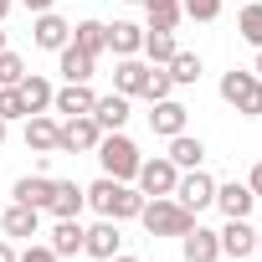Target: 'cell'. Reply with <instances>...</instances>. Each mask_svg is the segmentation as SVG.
<instances>
[{"mask_svg": "<svg viewBox=\"0 0 262 262\" xmlns=\"http://www.w3.org/2000/svg\"><path fill=\"white\" fill-rule=\"evenodd\" d=\"M88 190V211L93 216H108V221H139V211H144V195H139V185H128V180H108V175H98L93 185H82Z\"/></svg>", "mask_w": 262, "mask_h": 262, "instance_id": "6da1fadb", "label": "cell"}, {"mask_svg": "<svg viewBox=\"0 0 262 262\" xmlns=\"http://www.w3.org/2000/svg\"><path fill=\"white\" fill-rule=\"evenodd\" d=\"M93 160L103 165V175H108V180H128V185H134V175H139V160H144V155H139V144L128 139L123 128H113V134H103V139H98Z\"/></svg>", "mask_w": 262, "mask_h": 262, "instance_id": "7a4b0ae2", "label": "cell"}, {"mask_svg": "<svg viewBox=\"0 0 262 262\" xmlns=\"http://www.w3.org/2000/svg\"><path fill=\"white\" fill-rule=\"evenodd\" d=\"M139 221H144V231H149V236H185L201 216H190L175 195H149V201H144V211H139Z\"/></svg>", "mask_w": 262, "mask_h": 262, "instance_id": "3957f363", "label": "cell"}, {"mask_svg": "<svg viewBox=\"0 0 262 262\" xmlns=\"http://www.w3.org/2000/svg\"><path fill=\"white\" fill-rule=\"evenodd\" d=\"M221 98L242 113V118H262V77L252 67H231L221 72Z\"/></svg>", "mask_w": 262, "mask_h": 262, "instance_id": "277c9868", "label": "cell"}, {"mask_svg": "<svg viewBox=\"0 0 262 262\" xmlns=\"http://www.w3.org/2000/svg\"><path fill=\"white\" fill-rule=\"evenodd\" d=\"M103 139V128L93 113H77V118H62V134H57V155H93Z\"/></svg>", "mask_w": 262, "mask_h": 262, "instance_id": "5b68a950", "label": "cell"}, {"mask_svg": "<svg viewBox=\"0 0 262 262\" xmlns=\"http://www.w3.org/2000/svg\"><path fill=\"white\" fill-rule=\"evenodd\" d=\"M175 180H180V170H175V160H170V155L139 160L134 185H139V195H144V201H149V195H175Z\"/></svg>", "mask_w": 262, "mask_h": 262, "instance_id": "8992f818", "label": "cell"}, {"mask_svg": "<svg viewBox=\"0 0 262 262\" xmlns=\"http://www.w3.org/2000/svg\"><path fill=\"white\" fill-rule=\"evenodd\" d=\"M175 201H180L190 216H201V211L216 201V180L206 175V165H201V170H180V180H175Z\"/></svg>", "mask_w": 262, "mask_h": 262, "instance_id": "52a82bcc", "label": "cell"}, {"mask_svg": "<svg viewBox=\"0 0 262 262\" xmlns=\"http://www.w3.org/2000/svg\"><path fill=\"white\" fill-rule=\"evenodd\" d=\"M216 236H221V257H231V262L257 257V226H252L247 216H226V226H221Z\"/></svg>", "mask_w": 262, "mask_h": 262, "instance_id": "ba28073f", "label": "cell"}, {"mask_svg": "<svg viewBox=\"0 0 262 262\" xmlns=\"http://www.w3.org/2000/svg\"><path fill=\"white\" fill-rule=\"evenodd\" d=\"M118 252H123V231H118V221L98 216V221L82 231V257H98V262H108V257H118Z\"/></svg>", "mask_w": 262, "mask_h": 262, "instance_id": "9c48e42d", "label": "cell"}, {"mask_svg": "<svg viewBox=\"0 0 262 262\" xmlns=\"http://www.w3.org/2000/svg\"><path fill=\"white\" fill-rule=\"evenodd\" d=\"M67 41H72V21H67V16H57V11L31 16V47H41V52H62Z\"/></svg>", "mask_w": 262, "mask_h": 262, "instance_id": "30bf717a", "label": "cell"}, {"mask_svg": "<svg viewBox=\"0 0 262 262\" xmlns=\"http://www.w3.org/2000/svg\"><path fill=\"white\" fill-rule=\"evenodd\" d=\"M57 134H62V118H52V113H26L21 139H26L31 155H57Z\"/></svg>", "mask_w": 262, "mask_h": 262, "instance_id": "8fae6325", "label": "cell"}, {"mask_svg": "<svg viewBox=\"0 0 262 262\" xmlns=\"http://www.w3.org/2000/svg\"><path fill=\"white\" fill-rule=\"evenodd\" d=\"M144 82H149V62L144 57H113V93L144 98Z\"/></svg>", "mask_w": 262, "mask_h": 262, "instance_id": "7c38bea8", "label": "cell"}, {"mask_svg": "<svg viewBox=\"0 0 262 262\" xmlns=\"http://www.w3.org/2000/svg\"><path fill=\"white\" fill-rule=\"evenodd\" d=\"M185 118H190V108H185L180 98H160V103H149V128H155L160 139L185 134Z\"/></svg>", "mask_w": 262, "mask_h": 262, "instance_id": "4fadbf2b", "label": "cell"}, {"mask_svg": "<svg viewBox=\"0 0 262 262\" xmlns=\"http://www.w3.org/2000/svg\"><path fill=\"white\" fill-rule=\"evenodd\" d=\"M221 216H252V206H257V195H252V185L247 180H216V201H211Z\"/></svg>", "mask_w": 262, "mask_h": 262, "instance_id": "5bb4252c", "label": "cell"}, {"mask_svg": "<svg viewBox=\"0 0 262 262\" xmlns=\"http://www.w3.org/2000/svg\"><path fill=\"white\" fill-rule=\"evenodd\" d=\"M0 231H6V236H21V242H31V236H41V211H36V206L11 201L6 211H0Z\"/></svg>", "mask_w": 262, "mask_h": 262, "instance_id": "9a60e30c", "label": "cell"}, {"mask_svg": "<svg viewBox=\"0 0 262 262\" xmlns=\"http://www.w3.org/2000/svg\"><path fill=\"white\" fill-rule=\"evenodd\" d=\"M93 103H98V93H93L88 82H62V88L52 93V113H62V118L93 113Z\"/></svg>", "mask_w": 262, "mask_h": 262, "instance_id": "2e32d148", "label": "cell"}, {"mask_svg": "<svg viewBox=\"0 0 262 262\" xmlns=\"http://www.w3.org/2000/svg\"><path fill=\"white\" fill-rule=\"evenodd\" d=\"M180 257H185V262H216V257H221V236L195 221V226L180 236Z\"/></svg>", "mask_w": 262, "mask_h": 262, "instance_id": "e0dca14e", "label": "cell"}, {"mask_svg": "<svg viewBox=\"0 0 262 262\" xmlns=\"http://www.w3.org/2000/svg\"><path fill=\"white\" fill-rule=\"evenodd\" d=\"M82 231H88V226H82L77 216H52V242H47V247H52L57 257H82Z\"/></svg>", "mask_w": 262, "mask_h": 262, "instance_id": "ac0fdd59", "label": "cell"}, {"mask_svg": "<svg viewBox=\"0 0 262 262\" xmlns=\"http://www.w3.org/2000/svg\"><path fill=\"white\" fill-rule=\"evenodd\" d=\"M52 185H57V180H52V175H41V170H36V175H21V180L11 185V201L47 211V201H52Z\"/></svg>", "mask_w": 262, "mask_h": 262, "instance_id": "d6986e66", "label": "cell"}, {"mask_svg": "<svg viewBox=\"0 0 262 262\" xmlns=\"http://www.w3.org/2000/svg\"><path fill=\"white\" fill-rule=\"evenodd\" d=\"M47 211H52V216H82V211H88V190H82L77 180H57Z\"/></svg>", "mask_w": 262, "mask_h": 262, "instance_id": "ffe728a7", "label": "cell"}, {"mask_svg": "<svg viewBox=\"0 0 262 262\" xmlns=\"http://www.w3.org/2000/svg\"><path fill=\"white\" fill-rule=\"evenodd\" d=\"M128 113H134V108H128V98H123V93H103V98L93 103V118H98V128H103V134L123 128V123H128Z\"/></svg>", "mask_w": 262, "mask_h": 262, "instance_id": "44dd1931", "label": "cell"}, {"mask_svg": "<svg viewBox=\"0 0 262 262\" xmlns=\"http://www.w3.org/2000/svg\"><path fill=\"white\" fill-rule=\"evenodd\" d=\"M72 47H77V52H88V57L98 62V57L108 52V21H93V16H88V21H77V26H72Z\"/></svg>", "mask_w": 262, "mask_h": 262, "instance_id": "7402d4cb", "label": "cell"}, {"mask_svg": "<svg viewBox=\"0 0 262 262\" xmlns=\"http://www.w3.org/2000/svg\"><path fill=\"white\" fill-rule=\"evenodd\" d=\"M139 47H144V26L139 21H113L108 26V52L113 57H139Z\"/></svg>", "mask_w": 262, "mask_h": 262, "instance_id": "603a6c76", "label": "cell"}, {"mask_svg": "<svg viewBox=\"0 0 262 262\" xmlns=\"http://www.w3.org/2000/svg\"><path fill=\"white\" fill-rule=\"evenodd\" d=\"M93 67H98V62H93L88 52H77L72 41L57 52V72H62V82H93Z\"/></svg>", "mask_w": 262, "mask_h": 262, "instance_id": "cb8c5ba5", "label": "cell"}, {"mask_svg": "<svg viewBox=\"0 0 262 262\" xmlns=\"http://www.w3.org/2000/svg\"><path fill=\"white\" fill-rule=\"evenodd\" d=\"M170 160H175V170H201V165H206V144L185 128V134L170 139Z\"/></svg>", "mask_w": 262, "mask_h": 262, "instance_id": "d4e9b609", "label": "cell"}, {"mask_svg": "<svg viewBox=\"0 0 262 262\" xmlns=\"http://www.w3.org/2000/svg\"><path fill=\"white\" fill-rule=\"evenodd\" d=\"M175 52H180L175 31H149V26H144V47H139V57H144L149 67H165V62H170Z\"/></svg>", "mask_w": 262, "mask_h": 262, "instance_id": "484cf974", "label": "cell"}, {"mask_svg": "<svg viewBox=\"0 0 262 262\" xmlns=\"http://www.w3.org/2000/svg\"><path fill=\"white\" fill-rule=\"evenodd\" d=\"M16 88H21V98H26V108H31V113H52V93H57V88H52L41 72H26Z\"/></svg>", "mask_w": 262, "mask_h": 262, "instance_id": "4316f807", "label": "cell"}, {"mask_svg": "<svg viewBox=\"0 0 262 262\" xmlns=\"http://www.w3.org/2000/svg\"><path fill=\"white\" fill-rule=\"evenodd\" d=\"M236 36L257 52L262 47V0H247V6H236Z\"/></svg>", "mask_w": 262, "mask_h": 262, "instance_id": "83f0119b", "label": "cell"}, {"mask_svg": "<svg viewBox=\"0 0 262 262\" xmlns=\"http://www.w3.org/2000/svg\"><path fill=\"white\" fill-rule=\"evenodd\" d=\"M165 72H170L175 88H195V82H201V57H195V52H175V57L165 62Z\"/></svg>", "mask_w": 262, "mask_h": 262, "instance_id": "f1b7e54d", "label": "cell"}, {"mask_svg": "<svg viewBox=\"0 0 262 262\" xmlns=\"http://www.w3.org/2000/svg\"><path fill=\"white\" fill-rule=\"evenodd\" d=\"M180 21H185L180 0H165V6H144V26H149V31H175Z\"/></svg>", "mask_w": 262, "mask_h": 262, "instance_id": "f546056e", "label": "cell"}, {"mask_svg": "<svg viewBox=\"0 0 262 262\" xmlns=\"http://www.w3.org/2000/svg\"><path fill=\"white\" fill-rule=\"evenodd\" d=\"M221 6H226V0H180L185 21H201V26H211V21L221 16Z\"/></svg>", "mask_w": 262, "mask_h": 262, "instance_id": "4dcf8cb0", "label": "cell"}, {"mask_svg": "<svg viewBox=\"0 0 262 262\" xmlns=\"http://www.w3.org/2000/svg\"><path fill=\"white\" fill-rule=\"evenodd\" d=\"M21 77H26V57L6 47V52H0V88H16Z\"/></svg>", "mask_w": 262, "mask_h": 262, "instance_id": "1f68e13d", "label": "cell"}, {"mask_svg": "<svg viewBox=\"0 0 262 262\" xmlns=\"http://www.w3.org/2000/svg\"><path fill=\"white\" fill-rule=\"evenodd\" d=\"M26 113H31V108H26L21 88H0V118H6V123H16V118H21V123H26Z\"/></svg>", "mask_w": 262, "mask_h": 262, "instance_id": "d6a6232c", "label": "cell"}, {"mask_svg": "<svg viewBox=\"0 0 262 262\" xmlns=\"http://www.w3.org/2000/svg\"><path fill=\"white\" fill-rule=\"evenodd\" d=\"M144 98H149V103H160V98H175V82H170V72H165V67H149Z\"/></svg>", "mask_w": 262, "mask_h": 262, "instance_id": "836d02e7", "label": "cell"}, {"mask_svg": "<svg viewBox=\"0 0 262 262\" xmlns=\"http://www.w3.org/2000/svg\"><path fill=\"white\" fill-rule=\"evenodd\" d=\"M16 262H62V257H57V252H52L47 242H31L26 252H16Z\"/></svg>", "mask_w": 262, "mask_h": 262, "instance_id": "e575fe53", "label": "cell"}, {"mask_svg": "<svg viewBox=\"0 0 262 262\" xmlns=\"http://www.w3.org/2000/svg\"><path fill=\"white\" fill-rule=\"evenodd\" d=\"M247 185H252V195H257V201H262V160H257V165H252V175H247Z\"/></svg>", "mask_w": 262, "mask_h": 262, "instance_id": "d590c367", "label": "cell"}, {"mask_svg": "<svg viewBox=\"0 0 262 262\" xmlns=\"http://www.w3.org/2000/svg\"><path fill=\"white\" fill-rule=\"evenodd\" d=\"M16 6H26L31 16H41V11H52V6H57V0H16Z\"/></svg>", "mask_w": 262, "mask_h": 262, "instance_id": "8d00e7d4", "label": "cell"}, {"mask_svg": "<svg viewBox=\"0 0 262 262\" xmlns=\"http://www.w3.org/2000/svg\"><path fill=\"white\" fill-rule=\"evenodd\" d=\"M0 262H16V247H11V236H0Z\"/></svg>", "mask_w": 262, "mask_h": 262, "instance_id": "74e56055", "label": "cell"}, {"mask_svg": "<svg viewBox=\"0 0 262 262\" xmlns=\"http://www.w3.org/2000/svg\"><path fill=\"white\" fill-rule=\"evenodd\" d=\"M11 11H16V0H0V21H6V16H11Z\"/></svg>", "mask_w": 262, "mask_h": 262, "instance_id": "f35d334b", "label": "cell"}, {"mask_svg": "<svg viewBox=\"0 0 262 262\" xmlns=\"http://www.w3.org/2000/svg\"><path fill=\"white\" fill-rule=\"evenodd\" d=\"M11 47V31H6V21H0V52H6Z\"/></svg>", "mask_w": 262, "mask_h": 262, "instance_id": "ab89813d", "label": "cell"}, {"mask_svg": "<svg viewBox=\"0 0 262 262\" xmlns=\"http://www.w3.org/2000/svg\"><path fill=\"white\" fill-rule=\"evenodd\" d=\"M108 262H144V257H128V252H118V257H108Z\"/></svg>", "mask_w": 262, "mask_h": 262, "instance_id": "60d3db41", "label": "cell"}, {"mask_svg": "<svg viewBox=\"0 0 262 262\" xmlns=\"http://www.w3.org/2000/svg\"><path fill=\"white\" fill-rule=\"evenodd\" d=\"M6 139H11V123H6V118H0V144H6Z\"/></svg>", "mask_w": 262, "mask_h": 262, "instance_id": "b9f144b4", "label": "cell"}, {"mask_svg": "<svg viewBox=\"0 0 262 262\" xmlns=\"http://www.w3.org/2000/svg\"><path fill=\"white\" fill-rule=\"evenodd\" d=\"M252 72H257V77H262V47H257V62H252Z\"/></svg>", "mask_w": 262, "mask_h": 262, "instance_id": "7bdbcfd3", "label": "cell"}, {"mask_svg": "<svg viewBox=\"0 0 262 262\" xmlns=\"http://www.w3.org/2000/svg\"><path fill=\"white\" fill-rule=\"evenodd\" d=\"M139 6H165V0H139Z\"/></svg>", "mask_w": 262, "mask_h": 262, "instance_id": "ee69618b", "label": "cell"}, {"mask_svg": "<svg viewBox=\"0 0 262 262\" xmlns=\"http://www.w3.org/2000/svg\"><path fill=\"white\" fill-rule=\"evenodd\" d=\"M257 257H262V231H257Z\"/></svg>", "mask_w": 262, "mask_h": 262, "instance_id": "f6af8a7d", "label": "cell"}, {"mask_svg": "<svg viewBox=\"0 0 262 262\" xmlns=\"http://www.w3.org/2000/svg\"><path fill=\"white\" fill-rule=\"evenodd\" d=\"M123 6H139V0H123Z\"/></svg>", "mask_w": 262, "mask_h": 262, "instance_id": "bcb514c9", "label": "cell"}, {"mask_svg": "<svg viewBox=\"0 0 262 262\" xmlns=\"http://www.w3.org/2000/svg\"><path fill=\"white\" fill-rule=\"evenodd\" d=\"M231 6H247V0H231Z\"/></svg>", "mask_w": 262, "mask_h": 262, "instance_id": "7dc6e473", "label": "cell"}, {"mask_svg": "<svg viewBox=\"0 0 262 262\" xmlns=\"http://www.w3.org/2000/svg\"><path fill=\"white\" fill-rule=\"evenodd\" d=\"M242 262H252V257H242Z\"/></svg>", "mask_w": 262, "mask_h": 262, "instance_id": "c3c4849f", "label": "cell"}]
</instances>
